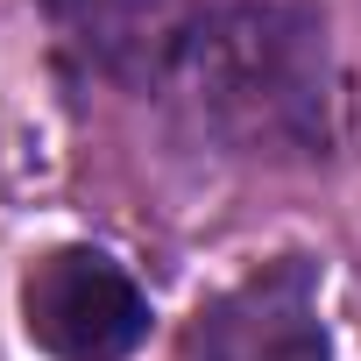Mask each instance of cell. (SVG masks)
<instances>
[{
	"label": "cell",
	"instance_id": "obj_1",
	"mask_svg": "<svg viewBox=\"0 0 361 361\" xmlns=\"http://www.w3.org/2000/svg\"><path fill=\"white\" fill-rule=\"evenodd\" d=\"M185 64L199 106L227 135L276 149L326 142V29L305 8H220L199 36H185Z\"/></svg>",
	"mask_w": 361,
	"mask_h": 361
},
{
	"label": "cell",
	"instance_id": "obj_2",
	"mask_svg": "<svg viewBox=\"0 0 361 361\" xmlns=\"http://www.w3.org/2000/svg\"><path fill=\"white\" fill-rule=\"evenodd\" d=\"M29 340L57 361H121L149 340L142 283L99 248H57L22 283Z\"/></svg>",
	"mask_w": 361,
	"mask_h": 361
},
{
	"label": "cell",
	"instance_id": "obj_3",
	"mask_svg": "<svg viewBox=\"0 0 361 361\" xmlns=\"http://www.w3.org/2000/svg\"><path fill=\"white\" fill-rule=\"evenodd\" d=\"M192 361H333L319 305H312V269L269 262L262 276H248L220 305H206V319L192 333Z\"/></svg>",
	"mask_w": 361,
	"mask_h": 361
},
{
	"label": "cell",
	"instance_id": "obj_4",
	"mask_svg": "<svg viewBox=\"0 0 361 361\" xmlns=\"http://www.w3.org/2000/svg\"><path fill=\"white\" fill-rule=\"evenodd\" d=\"M43 15L106 64H142L170 43V0H43Z\"/></svg>",
	"mask_w": 361,
	"mask_h": 361
}]
</instances>
